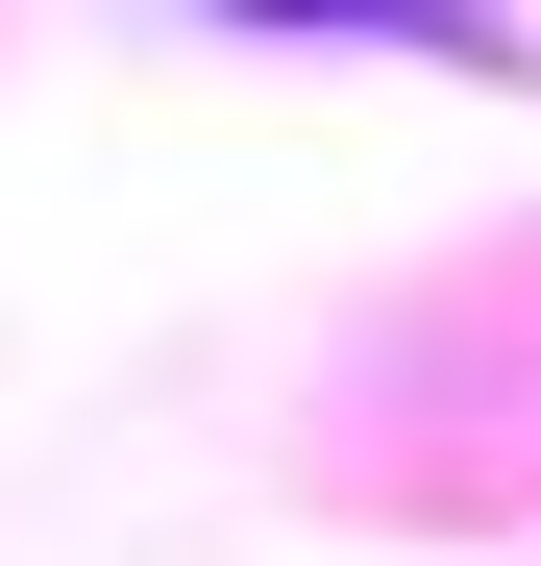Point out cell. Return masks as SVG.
Returning a JSON list of instances; mask_svg holds the SVG:
<instances>
[{
  "mask_svg": "<svg viewBox=\"0 0 541 566\" xmlns=\"http://www.w3.org/2000/svg\"><path fill=\"white\" fill-rule=\"evenodd\" d=\"M198 25H320V50H443V74H517V0H198Z\"/></svg>",
  "mask_w": 541,
  "mask_h": 566,
  "instance_id": "cell-1",
  "label": "cell"
}]
</instances>
